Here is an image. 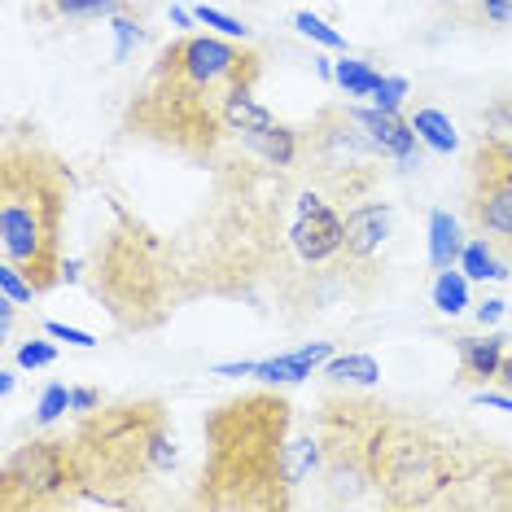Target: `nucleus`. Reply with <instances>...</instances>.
<instances>
[{"instance_id":"obj_1","label":"nucleus","mask_w":512,"mask_h":512,"mask_svg":"<svg viewBox=\"0 0 512 512\" xmlns=\"http://www.w3.org/2000/svg\"><path fill=\"white\" fill-rule=\"evenodd\" d=\"M254 75H259L254 53L211 36H189L162 53L149 92L132 110V123L184 149H211V141L228 127V101L246 92Z\"/></svg>"},{"instance_id":"obj_2","label":"nucleus","mask_w":512,"mask_h":512,"mask_svg":"<svg viewBox=\"0 0 512 512\" xmlns=\"http://www.w3.org/2000/svg\"><path fill=\"white\" fill-rule=\"evenodd\" d=\"M62 219H66V180L53 158L9 149L0 167V250L5 263L22 267L36 289H49L62 276Z\"/></svg>"},{"instance_id":"obj_3","label":"nucleus","mask_w":512,"mask_h":512,"mask_svg":"<svg viewBox=\"0 0 512 512\" xmlns=\"http://www.w3.org/2000/svg\"><path fill=\"white\" fill-rule=\"evenodd\" d=\"M289 403L281 399H246L232 403L211 425V486H228V504H254L250 486L285 491L281 451H285Z\"/></svg>"},{"instance_id":"obj_4","label":"nucleus","mask_w":512,"mask_h":512,"mask_svg":"<svg viewBox=\"0 0 512 512\" xmlns=\"http://www.w3.org/2000/svg\"><path fill=\"white\" fill-rule=\"evenodd\" d=\"M75 464V473L97 486L136 482V477L154 469H171L176 464V442L167 438V425H162V412L154 403L119 407V412H106L84 425Z\"/></svg>"},{"instance_id":"obj_5","label":"nucleus","mask_w":512,"mask_h":512,"mask_svg":"<svg viewBox=\"0 0 512 512\" xmlns=\"http://www.w3.org/2000/svg\"><path fill=\"white\" fill-rule=\"evenodd\" d=\"M469 219L482 237L512 254V145L486 141L473 158L469 180Z\"/></svg>"},{"instance_id":"obj_6","label":"nucleus","mask_w":512,"mask_h":512,"mask_svg":"<svg viewBox=\"0 0 512 512\" xmlns=\"http://www.w3.org/2000/svg\"><path fill=\"white\" fill-rule=\"evenodd\" d=\"M289 241H294L302 263H311V267L329 263L337 254H346V219H337V211L320 193H302L294 228H289Z\"/></svg>"},{"instance_id":"obj_7","label":"nucleus","mask_w":512,"mask_h":512,"mask_svg":"<svg viewBox=\"0 0 512 512\" xmlns=\"http://www.w3.org/2000/svg\"><path fill=\"white\" fill-rule=\"evenodd\" d=\"M355 119L364 123V132L372 136V145L381 149L386 158H399L403 167H416V141L421 136L412 132V123H403L394 110H355Z\"/></svg>"},{"instance_id":"obj_8","label":"nucleus","mask_w":512,"mask_h":512,"mask_svg":"<svg viewBox=\"0 0 512 512\" xmlns=\"http://www.w3.org/2000/svg\"><path fill=\"white\" fill-rule=\"evenodd\" d=\"M390 202H364L346 215V259H368L390 237Z\"/></svg>"},{"instance_id":"obj_9","label":"nucleus","mask_w":512,"mask_h":512,"mask_svg":"<svg viewBox=\"0 0 512 512\" xmlns=\"http://www.w3.org/2000/svg\"><path fill=\"white\" fill-rule=\"evenodd\" d=\"M333 355V346L329 342H311V346H298V351H289V355H276V359H263V364H254V377L259 381H302V377H311V368L320 364V359H329Z\"/></svg>"},{"instance_id":"obj_10","label":"nucleus","mask_w":512,"mask_h":512,"mask_svg":"<svg viewBox=\"0 0 512 512\" xmlns=\"http://www.w3.org/2000/svg\"><path fill=\"white\" fill-rule=\"evenodd\" d=\"M504 342L508 337H456V351H460V368L469 372L473 381H491L499 377V364H504Z\"/></svg>"},{"instance_id":"obj_11","label":"nucleus","mask_w":512,"mask_h":512,"mask_svg":"<svg viewBox=\"0 0 512 512\" xmlns=\"http://www.w3.org/2000/svg\"><path fill=\"white\" fill-rule=\"evenodd\" d=\"M460 250H464L460 224L447 211H434V215H429V263L442 272V267L460 263Z\"/></svg>"},{"instance_id":"obj_12","label":"nucleus","mask_w":512,"mask_h":512,"mask_svg":"<svg viewBox=\"0 0 512 512\" xmlns=\"http://www.w3.org/2000/svg\"><path fill=\"white\" fill-rule=\"evenodd\" d=\"M412 132L421 136V141L434 149V154H451V149L460 145L456 127H451V119L442 110H416L412 114Z\"/></svg>"},{"instance_id":"obj_13","label":"nucleus","mask_w":512,"mask_h":512,"mask_svg":"<svg viewBox=\"0 0 512 512\" xmlns=\"http://www.w3.org/2000/svg\"><path fill=\"white\" fill-rule=\"evenodd\" d=\"M250 145L259 149L272 167H294V158H298V136L289 132V127H276V123L267 127V132L250 136Z\"/></svg>"},{"instance_id":"obj_14","label":"nucleus","mask_w":512,"mask_h":512,"mask_svg":"<svg viewBox=\"0 0 512 512\" xmlns=\"http://www.w3.org/2000/svg\"><path fill=\"white\" fill-rule=\"evenodd\" d=\"M460 267H464V276H469V281H504V276H508L504 267H499V259L491 254V246H486V237L464 241Z\"/></svg>"},{"instance_id":"obj_15","label":"nucleus","mask_w":512,"mask_h":512,"mask_svg":"<svg viewBox=\"0 0 512 512\" xmlns=\"http://www.w3.org/2000/svg\"><path fill=\"white\" fill-rule=\"evenodd\" d=\"M434 307L442 311V316H460V311L469 307V276L442 267L438 281H434Z\"/></svg>"},{"instance_id":"obj_16","label":"nucleus","mask_w":512,"mask_h":512,"mask_svg":"<svg viewBox=\"0 0 512 512\" xmlns=\"http://www.w3.org/2000/svg\"><path fill=\"white\" fill-rule=\"evenodd\" d=\"M333 79L346 88V97H372V92H377V84H381V75L372 71L368 62H351V57H342V62H337Z\"/></svg>"},{"instance_id":"obj_17","label":"nucleus","mask_w":512,"mask_h":512,"mask_svg":"<svg viewBox=\"0 0 512 512\" xmlns=\"http://www.w3.org/2000/svg\"><path fill=\"white\" fill-rule=\"evenodd\" d=\"M329 377L333 381H355V386H377L381 368H377L372 355H342V359H329Z\"/></svg>"},{"instance_id":"obj_18","label":"nucleus","mask_w":512,"mask_h":512,"mask_svg":"<svg viewBox=\"0 0 512 512\" xmlns=\"http://www.w3.org/2000/svg\"><path fill=\"white\" fill-rule=\"evenodd\" d=\"M294 27H298L307 40L324 44V49H342V44H346V40H342V31H333L329 22L316 18V14H307V9H298V14H294Z\"/></svg>"},{"instance_id":"obj_19","label":"nucleus","mask_w":512,"mask_h":512,"mask_svg":"<svg viewBox=\"0 0 512 512\" xmlns=\"http://www.w3.org/2000/svg\"><path fill=\"white\" fill-rule=\"evenodd\" d=\"M0 289H5V298H9V302H31V298L40 294V289L31 285L27 276H22V267H14V263L0 267Z\"/></svg>"},{"instance_id":"obj_20","label":"nucleus","mask_w":512,"mask_h":512,"mask_svg":"<svg viewBox=\"0 0 512 512\" xmlns=\"http://www.w3.org/2000/svg\"><path fill=\"white\" fill-rule=\"evenodd\" d=\"M53 9L66 18H92V14H114L119 0H53Z\"/></svg>"},{"instance_id":"obj_21","label":"nucleus","mask_w":512,"mask_h":512,"mask_svg":"<svg viewBox=\"0 0 512 512\" xmlns=\"http://www.w3.org/2000/svg\"><path fill=\"white\" fill-rule=\"evenodd\" d=\"M193 14H197V22H202V27H215L219 36H246V31H250V27H241L237 18L219 14V9H211V5H197Z\"/></svg>"},{"instance_id":"obj_22","label":"nucleus","mask_w":512,"mask_h":512,"mask_svg":"<svg viewBox=\"0 0 512 512\" xmlns=\"http://www.w3.org/2000/svg\"><path fill=\"white\" fill-rule=\"evenodd\" d=\"M407 97V79L399 75H381L377 92H372V101H377V110H399V101Z\"/></svg>"},{"instance_id":"obj_23","label":"nucleus","mask_w":512,"mask_h":512,"mask_svg":"<svg viewBox=\"0 0 512 512\" xmlns=\"http://www.w3.org/2000/svg\"><path fill=\"white\" fill-rule=\"evenodd\" d=\"M66 407H71V390H66V386H49V390L40 394V407H36V416H40L44 425H49V421H57V416L66 412Z\"/></svg>"},{"instance_id":"obj_24","label":"nucleus","mask_w":512,"mask_h":512,"mask_svg":"<svg viewBox=\"0 0 512 512\" xmlns=\"http://www.w3.org/2000/svg\"><path fill=\"white\" fill-rule=\"evenodd\" d=\"M18 364L22 368H44V364H53V346L49 342H27L18 351Z\"/></svg>"},{"instance_id":"obj_25","label":"nucleus","mask_w":512,"mask_h":512,"mask_svg":"<svg viewBox=\"0 0 512 512\" xmlns=\"http://www.w3.org/2000/svg\"><path fill=\"white\" fill-rule=\"evenodd\" d=\"M44 333L57 337V342H71V346H97V342H92V333H84V329H66V324H57V320L44 324Z\"/></svg>"},{"instance_id":"obj_26","label":"nucleus","mask_w":512,"mask_h":512,"mask_svg":"<svg viewBox=\"0 0 512 512\" xmlns=\"http://www.w3.org/2000/svg\"><path fill=\"white\" fill-rule=\"evenodd\" d=\"M482 14L491 22H512V0H486Z\"/></svg>"},{"instance_id":"obj_27","label":"nucleus","mask_w":512,"mask_h":512,"mask_svg":"<svg viewBox=\"0 0 512 512\" xmlns=\"http://www.w3.org/2000/svg\"><path fill=\"white\" fill-rule=\"evenodd\" d=\"M499 316H504V302H499V298H486V302H477V320H482V324H495Z\"/></svg>"},{"instance_id":"obj_28","label":"nucleus","mask_w":512,"mask_h":512,"mask_svg":"<svg viewBox=\"0 0 512 512\" xmlns=\"http://www.w3.org/2000/svg\"><path fill=\"white\" fill-rule=\"evenodd\" d=\"M101 399H97V390H71V407L75 412H92Z\"/></svg>"},{"instance_id":"obj_29","label":"nucleus","mask_w":512,"mask_h":512,"mask_svg":"<svg viewBox=\"0 0 512 512\" xmlns=\"http://www.w3.org/2000/svg\"><path fill=\"white\" fill-rule=\"evenodd\" d=\"M114 31H119V57L127 53V44H132V40H141V31H136V27H132V22H123V18H119V22H114Z\"/></svg>"},{"instance_id":"obj_30","label":"nucleus","mask_w":512,"mask_h":512,"mask_svg":"<svg viewBox=\"0 0 512 512\" xmlns=\"http://www.w3.org/2000/svg\"><path fill=\"white\" fill-rule=\"evenodd\" d=\"M477 403L499 407V412H512V399H508V394H477Z\"/></svg>"},{"instance_id":"obj_31","label":"nucleus","mask_w":512,"mask_h":512,"mask_svg":"<svg viewBox=\"0 0 512 512\" xmlns=\"http://www.w3.org/2000/svg\"><path fill=\"white\" fill-rule=\"evenodd\" d=\"M197 14H189V9H171V22H176V27H189Z\"/></svg>"},{"instance_id":"obj_32","label":"nucleus","mask_w":512,"mask_h":512,"mask_svg":"<svg viewBox=\"0 0 512 512\" xmlns=\"http://www.w3.org/2000/svg\"><path fill=\"white\" fill-rule=\"evenodd\" d=\"M499 381H504V386H512V359H504V364H499Z\"/></svg>"}]
</instances>
